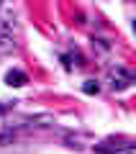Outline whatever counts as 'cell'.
<instances>
[{
  "mask_svg": "<svg viewBox=\"0 0 136 154\" xmlns=\"http://www.w3.org/2000/svg\"><path fill=\"white\" fill-rule=\"evenodd\" d=\"M95 152L100 154H136L134 141L131 139H103L100 144H95Z\"/></svg>",
  "mask_w": 136,
  "mask_h": 154,
  "instance_id": "6da1fadb",
  "label": "cell"
},
{
  "mask_svg": "<svg viewBox=\"0 0 136 154\" xmlns=\"http://www.w3.org/2000/svg\"><path fill=\"white\" fill-rule=\"evenodd\" d=\"M105 80H108L110 90H126V88L134 85V75H131L128 69H123V67H110Z\"/></svg>",
  "mask_w": 136,
  "mask_h": 154,
  "instance_id": "7a4b0ae2",
  "label": "cell"
},
{
  "mask_svg": "<svg viewBox=\"0 0 136 154\" xmlns=\"http://www.w3.org/2000/svg\"><path fill=\"white\" fill-rule=\"evenodd\" d=\"M54 116L51 113H36V116H26L21 118V126L26 128H54Z\"/></svg>",
  "mask_w": 136,
  "mask_h": 154,
  "instance_id": "3957f363",
  "label": "cell"
},
{
  "mask_svg": "<svg viewBox=\"0 0 136 154\" xmlns=\"http://www.w3.org/2000/svg\"><path fill=\"white\" fill-rule=\"evenodd\" d=\"M5 82L11 85V88H23V85L28 82V77H26V72H21V69H8L5 72Z\"/></svg>",
  "mask_w": 136,
  "mask_h": 154,
  "instance_id": "277c9868",
  "label": "cell"
},
{
  "mask_svg": "<svg viewBox=\"0 0 136 154\" xmlns=\"http://www.w3.org/2000/svg\"><path fill=\"white\" fill-rule=\"evenodd\" d=\"M16 49V38L11 31H0V54H11Z\"/></svg>",
  "mask_w": 136,
  "mask_h": 154,
  "instance_id": "5b68a950",
  "label": "cell"
},
{
  "mask_svg": "<svg viewBox=\"0 0 136 154\" xmlns=\"http://www.w3.org/2000/svg\"><path fill=\"white\" fill-rule=\"evenodd\" d=\"M64 141H67V146H72V149H82L90 141V136H87V134H64Z\"/></svg>",
  "mask_w": 136,
  "mask_h": 154,
  "instance_id": "8992f818",
  "label": "cell"
},
{
  "mask_svg": "<svg viewBox=\"0 0 136 154\" xmlns=\"http://www.w3.org/2000/svg\"><path fill=\"white\" fill-rule=\"evenodd\" d=\"M82 90H85L87 95H95V93H98V90H100V85L95 82V80H87V82L82 85Z\"/></svg>",
  "mask_w": 136,
  "mask_h": 154,
  "instance_id": "52a82bcc",
  "label": "cell"
}]
</instances>
